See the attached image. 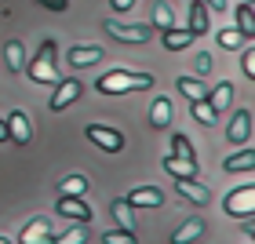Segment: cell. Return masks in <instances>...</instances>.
I'll list each match as a JSON object with an SVG mask.
<instances>
[{"mask_svg": "<svg viewBox=\"0 0 255 244\" xmlns=\"http://www.w3.org/2000/svg\"><path fill=\"white\" fill-rule=\"evenodd\" d=\"M102 244H135V234H128V230H106Z\"/></svg>", "mask_w": 255, "mask_h": 244, "instance_id": "cell-31", "label": "cell"}, {"mask_svg": "<svg viewBox=\"0 0 255 244\" xmlns=\"http://www.w3.org/2000/svg\"><path fill=\"white\" fill-rule=\"evenodd\" d=\"M22 73H29V80L37 84H59V69H55V40H44L37 59H33Z\"/></svg>", "mask_w": 255, "mask_h": 244, "instance_id": "cell-2", "label": "cell"}, {"mask_svg": "<svg viewBox=\"0 0 255 244\" xmlns=\"http://www.w3.org/2000/svg\"><path fill=\"white\" fill-rule=\"evenodd\" d=\"M0 142H11V138H7V124H4V121H0Z\"/></svg>", "mask_w": 255, "mask_h": 244, "instance_id": "cell-37", "label": "cell"}, {"mask_svg": "<svg viewBox=\"0 0 255 244\" xmlns=\"http://www.w3.org/2000/svg\"><path fill=\"white\" fill-rule=\"evenodd\" d=\"M208 26H212V18H208V11H204V0H193V4H190V33H193V37H204V33H208Z\"/></svg>", "mask_w": 255, "mask_h": 244, "instance_id": "cell-14", "label": "cell"}, {"mask_svg": "<svg viewBox=\"0 0 255 244\" xmlns=\"http://www.w3.org/2000/svg\"><path fill=\"white\" fill-rule=\"evenodd\" d=\"M106 33L113 40H121V44H146L149 37H153V26H146V22H117V18H110Z\"/></svg>", "mask_w": 255, "mask_h": 244, "instance_id": "cell-3", "label": "cell"}, {"mask_svg": "<svg viewBox=\"0 0 255 244\" xmlns=\"http://www.w3.org/2000/svg\"><path fill=\"white\" fill-rule=\"evenodd\" d=\"M149 124H153V127H168L171 124V99L160 95L153 102V110H149Z\"/></svg>", "mask_w": 255, "mask_h": 244, "instance_id": "cell-21", "label": "cell"}, {"mask_svg": "<svg viewBox=\"0 0 255 244\" xmlns=\"http://www.w3.org/2000/svg\"><path fill=\"white\" fill-rule=\"evenodd\" d=\"M201 234H204V223H201V219H186V223H182V226L175 230L171 244H190V241H197Z\"/></svg>", "mask_w": 255, "mask_h": 244, "instance_id": "cell-19", "label": "cell"}, {"mask_svg": "<svg viewBox=\"0 0 255 244\" xmlns=\"http://www.w3.org/2000/svg\"><path fill=\"white\" fill-rule=\"evenodd\" d=\"M55 208H59V215H66V219L91 223V204L84 201V197H59V201H55Z\"/></svg>", "mask_w": 255, "mask_h": 244, "instance_id": "cell-8", "label": "cell"}, {"mask_svg": "<svg viewBox=\"0 0 255 244\" xmlns=\"http://www.w3.org/2000/svg\"><path fill=\"white\" fill-rule=\"evenodd\" d=\"M113 11H128V7H135V0H110Z\"/></svg>", "mask_w": 255, "mask_h": 244, "instance_id": "cell-35", "label": "cell"}, {"mask_svg": "<svg viewBox=\"0 0 255 244\" xmlns=\"http://www.w3.org/2000/svg\"><path fill=\"white\" fill-rule=\"evenodd\" d=\"M175 84H179V91H182V95H186L190 102H197V99H208V88H204L197 77H179Z\"/></svg>", "mask_w": 255, "mask_h": 244, "instance_id": "cell-25", "label": "cell"}, {"mask_svg": "<svg viewBox=\"0 0 255 244\" xmlns=\"http://www.w3.org/2000/svg\"><path fill=\"white\" fill-rule=\"evenodd\" d=\"M18 244H51V230L44 219H33V223H26V230L18 234Z\"/></svg>", "mask_w": 255, "mask_h": 244, "instance_id": "cell-12", "label": "cell"}, {"mask_svg": "<svg viewBox=\"0 0 255 244\" xmlns=\"http://www.w3.org/2000/svg\"><path fill=\"white\" fill-rule=\"evenodd\" d=\"M208 69H212V55H208V51H201V55H197V73H208Z\"/></svg>", "mask_w": 255, "mask_h": 244, "instance_id": "cell-33", "label": "cell"}, {"mask_svg": "<svg viewBox=\"0 0 255 244\" xmlns=\"http://www.w3.org/2000/svg\"><path fill=\"white\" fill-rule=\"evenodd\" d=\"M164 171L171 179H193L197 175V160H179V157H164Z\"/></svg>", "mask_w": 255, "mask_h": 244, "instance_id": "cell-17", "label": "cell"}, {"mask_svg": "<svg viewBox=\"0 0 255 244\" xmlns=\"http://www.w3.org/2000/svg\"><path fill=\"white\" fill-rule=\"evenodd\" d=\"M95 88L102 95H128V91H146L153 88V77L149 73H131V69H110L95 80Z\"/></svg>", "mask_w": 255, "mask_h": 244, "instance_id": "cell-1", "label": "cell"}, {"mask_svg": "<svg viewBox=\"0 0 255 244\" xmlns=\"http://www.w3.org/2000/svg\"><path fill=\"white\" fill-rule=\"evenodd\" d=\"M234 15H237V29L245 33V37H252V33H255V18H252V0H241Z\"/></svg>", "mask_w": 255, "mask_h": 244, "instance_id": "cell-27", "label": "cell"}, {"mask_svg": "<svg viewBox=\"0 0 255 244\" xmlns=\"http://www.w3.org/2000/svg\"><path fill=\"white\" fill-rule=\"evenodd\" d=\"M110 215L117 219V230H128V234L135 230V212H131V204H128L124 197H117V201L110 204Z\"/></svg>", "mask_w": 255, "mask_h": 244, "instance_id": "cell-15", "label": "cell"}, {"mask_svg": "<svg viewBox=\"0 0 255 244\" xmlns=\"http://www.w3.org/2000/svg\"><path fill=\"white\" fill-rule=\"evenodd\" d=\"M88 193V179L84 175H66L59 182V197H84Z\"/></svg>", "mask_w": 255, "mask_h": 244, "instance_id": "cell-22", "label": "cell"}, {"mask_svg": "<svg viewBox=\"0 0 255 244\" xmlns=\"http://www.w3.org/2000/svg\"><path fill=\"white\" fill-rule=\"evenodd\" d=\"M171 157H179V160H197L193 146H190V138L182 135V131H175V135H171Z\"/></svg>", "mask_w": 255, "mask_h": 244, "instance_id": "cell-28", "label": "cell"}, {"mask_svg": "<svg viewBox=\"0 0 255 244\" xmlns=\"http://www.w3.org/2000/svg\"><path fill=\"white\" fill-rule=\"evenodd\" d=\"M234 102V80H223L212 95H208V106H212L215 113H226V106Z\"/></svg>", "mask_w": 255, "mask_h": 244, "instance_id": "cell-18", "label": "cell"}, {"mask_svg": "<svg viewBox=\"0 0 255 244\" xmlns=\"http://www.w3.org/2000/svg\"><path fill=\"white\" fill-rule=\"evenodd\" d=\"M190 113H193V121H197V124H204V127H212V124H215V117H219V113L208 106V99L190 102Z\"/></svg>", "mask_w": 255, "mask_h": 244, "instance_id": "cell-26", "label": "cell"}, {"mask_svg": "<svg viewBox=\"0 0 255 244\" xmlns=\"http://www.w3.org/2000/svg\"><path fill=\"white\" fill-rule=\"evenodd\" d=\"M255 212V190L252 186H241V190L234 193L230 190V197H226V215H252Z\"/></svg>", "mask_w": 255, "mask_h": 244, "instance_id": "cell-7", "label": "cell"}, {"mask_svg": "<svg viewBox=\"0 0 255 244\" xmlns=\"http://www.w3.org/2000/svg\"><path fill=\"white\" fill-rule=\"evenodd\" d=\"M241 62H245V77L255 80V51H252V48L245 51V59H241Z\"/></svg>", "mask_w": 255, "mask_h": 244, "instance_id": "cell-32", "label": "cell"}, {"mask_svg": "<svg viewBox=\"0 0 255 244\" xmlns=\"http://www.w3.org/2000/svg\"><path fill=\"white\" fill-rule=\"evenodd\" d=\"M40 4L48 7V11H66V7H69V0H40Z\"/></svg>", "mask_w": 255, "mask_h": 244, "instance_id": "cell-34", "label": "cell"}, {"mask_svg": "<svg viewBox=\"0 0 255 244\" xmlns=\"http://www.w3.org/2000/svg\"><path fill=\"white\" fill-rule=\"evenodd\" d=\"M88 138L99 149H106V153H121L124 149V135L113 131V127H106V124H88Z\"/></svg>", "mask_w": 255, "mask_h": 244, "instance_id": "cell-4", "label": "cell"}, {"mask_svg": "<svg viewBox=\"0 0 255 244\" xmlns=\"http://www.w3.org/2000/svg\"><path fill=\"white\" fill-rule=\"evenodd\" d=\"M245 40H248V37H245L241 29H223V33H219V48H226V51H237Z\"/></svg>", "mask_w": 255, "mask_h": 244, "instance_id": "cell-29", "label": "cell"}, {"mask_svg": "<svg viewBox=\"0 0 255 244\" xmlns=\"http://www.w3.org/2000/svg\"><path fill=\"white\" fill-rule=\"evenodd\" d=\"M0 244H7V241H4V237H0Z\"/></svg>", "mask_w": 255, "mask_h": 244, "instance_id": "cell-38", "label": "cell"}, {"mask_svg": "<svg viewBox=\"0 0 255 244\" xmlns=\"http://www.w3.org/2000/svg\"><path fill=\"white\" fill-rule=\"evenodd\" d=\"M124 201L131 208H160V204H164V193H160L157 186H138V190H131Z\"/></svg>", "mask_w": 255, "mask_h": 244, "instance_id": "cell-9", "label": "cell"}, {"mask_svg": "<svg viewBox=\"0 0 255 244\" xmlns=\"http://www.w3.org/2000/svg\"><path fill=\"white\" fill-rule=\"evenodd\" d=\"M102 59V48H95V44H77V48H69V66L73 69H84V66H95Z\"/></svg>", "mask_w": 255, "mask_h": 244, "instance_id": "cell-13", "label": "cell"}, {"mask_svg": "<svg viewBox=\"0 0 255 244\" xmlns=\"http://www.w3.org/2000/svg\"><path fill=\"white\" fill-rule=\"evenodd\" d=\"M226 138L234 146H248V138H252V110H237L234 113V121L226 124Z\"/></svg>", "mask_w": 255, "mask_h": 244, "instance_id": "cell-6", "label": "cell"}, {"mask_svg": "<svg viewBox=\"0 0 255 244\" xmlns=\"http://www.w3.org/2000/svg\"><path fill=\"white\" fill-rule=\"evenodd\" d=\"M175 190L182 193V197H186V201L190 204H208V201H212V193H208V186H201V182H193V179H175Z\"/></svg>", "mask_w": 255, "mask_h": 244, "instance_id": "cell-11", "label": "cell"}, {"mask_svg": "<svg viewBox=\"0 0 255 244\" xmlns=\"http://www.w3.org/2000/svg\"><path fill=\"white\" fill-rule=\"evenodd\" d=\"M208 4H212L215 11H226V7H230V0H208Z\"/></svg>", "mask_w": 255, "mask_h": 244, "instance_id": "cell-36", "label": "cell"}, {"mask_svg": "<svg viewBox=\"0 0 255 244\" xmlns=\"http://www.w3.org/2000/svg\"><path fill=\"white\" fill-rule=\"evenodd\" d=\"M4 59H7V69H11V73H22V69H26V48H22L18 40H7Z\"/></svg>", "mask_w": 255, "mask_h": 244, "instance_id": "cell-20", "label": "cell"}, {"mask_svg": "<svg viewBox=\"0 0 255 244\" xmlns=\"http://www.w3.org/2000/svg\"><path fill=\"white\" fill-rule=\"evenodd\" d=\"M153 29H160V33L175 29V15H171V7L164 4V0H157V4H153Z\"/></svg>", "mask_w": 255, "mask_h": 244, "instance_id": "cell-23", "label": "cell"}, {"mask_svg": "<svg viewBox=\"0 0 255 244\" xmlns=\"http://www.w3.org/2000/svg\"><path fill=\"white\" fill-rule=\"evenodd\" d=\"M193 40H197V37H193L190 29H168V33H164V48H168V51H182V48H190Z\"/></svg>", "mask_w": 255, "mask_h": 244, "instance_id": "cell-24", "label": "cell"}, {"mask_svg": "<svg viewBox=\"0 0 255 244\" xmlns=\"http://www.w3.org/2000/svg\"><path fill=\"white\" fill-rule=\"evenodd\" d=\"M88 226V223H84ZM84 226H73V230H66V234H59V237H51V244H84L88 241V230Z\"/></svg>", "mask_w": 255, "mask_h": 244, "instance_id": "cell-30", "label": "cell"}, {"mask_svg": "<svg viewBox=\"0 0 255 244\" xmlns=\"http://www.w3.org/2000/svg\"><path fill=\"white\" fill-rule=\"evenodd\" d=\"M4 124H7V138H11V142H18V146L29 142L33 131H29V121H26V113H22V110H11Z\"/></svg>", "mask_w": 255, "mask_h": 244, "instance_id": "cell-10", "label": "cell"}, {"mask_svg": "<svg viewBox=\"0 0 255 244\" xmlns=\"http://www.w3.org/2000/svg\"><path fill=\"white\" fill-rule=\"evenodd\" d=\"M80 95H84V84H80V80H59V84H55V95L48 99V106L59 113V110H66V106H73Z\"/></svg>", "mask_w": 255, "mask_h": 244, "instance_id": "cell-5", "label": "cell"}, {"mask_svg": "<svg viewBox=\"0 0 255 244\" xmlns=\"http://www.w3.org/2000/svg\"><path fill=\"white\" fill-rule=\"evenodd\" d=\"M252 168H255V149L252 146H241V153L223 160V171H252Z\"/></svg>", "mask_w": 255, "mask_h": 244, "instance_id": "cell-16", "label": "cell"}]
</instances>
